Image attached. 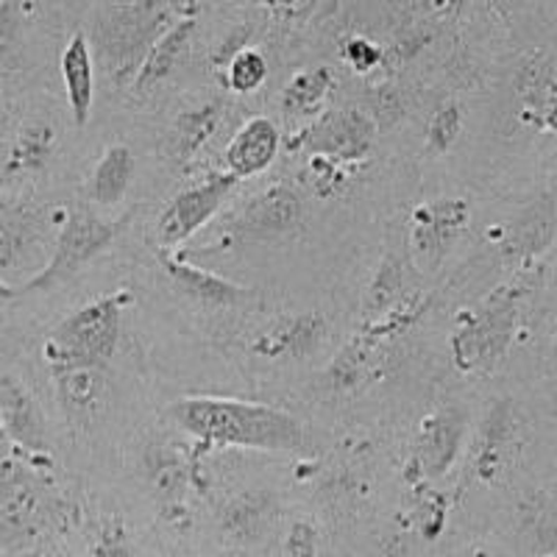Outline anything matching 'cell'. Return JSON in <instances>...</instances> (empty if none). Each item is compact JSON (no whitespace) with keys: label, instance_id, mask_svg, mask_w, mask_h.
I'll return each instance as SVG.
<instances>
[{"label":"cell","instance_id":"6da1fadb","mask_svg":"<svg viewBox=\"0 0 557 557\" xmlns=\"http://www.w3.org/2000/svg\"><path fill=\"white\" fill-rule=\"evenodd\" d=\"M171 416L201 446H240L257 451H296L305 446V426L285 410L251 401L187 396L171 405Z\"/></svg>","mask_w":557,"mask_h":557},{"label":"cell","instance_id":"7a4b0ae2","mask_svg":"<svg viewBox=\"0 0 557 557\" xmlns=\"http://www.w3.org/2000/svg\"><path fill=\"white\" fill-rule=\"evenodd\" d=\"M198 0H114L98 23V48L109 76L117 84L134 82L139 64L171 20L196 17Z\"/></svg>","mask_w":557,"mask_h":557},{"label":"cell","instance_id":"3957f363","mask_svg":"<svg viewBox=\"0 0 557 557\" xmlns=\"http://www.w3.org/2000/svg\"><path fill=\"white\" fill-rule=\"evenodd\" d=\"M121 296H101L64 318L45 348L51 366L62 362H92L107 366L121 341Z\"/></svg>","mask_w":557,"mask_h":557},{"label":"cell","instance_id":"277c9868","mask_svg":"<svg viewBox=\"0 0 557 557\" xmlns=\"http://www.w3.org/2000/svg\"><path fill=\"white\" fill-rule=\"evenodd\" d=\"M516 293L496 290L462 318L451 337V357L460 371H485L507 351L516 330Z\"/></svg>","mask_w":557,"mask_h":557},{"label":"cell","instance_id":"5b68a950","mask_svg":"<svg viewBox=\"0 0 557 557\" xmlns=\"http://www.w3.org/2000/svg\"><path fill=\"white\" fill-rule=\"evenodd\" d=\"M123 223L101 221L96 212L76 207L64 221L62 232H59L57 248H53L51 262L45 265L42 273L32 278L26 290H51V287L62 285L70 276H76L78 268L87 265L92 257L103 251L109 243L117 237Z\"/></svg>","mask_w":557,"mask_h":557},{"label":"cell","instance_id":"8992f818","mask_svg":"<svg viewBox=\"0 0 557 557\" xmlns=\"http://www.w3.org/2000/svg\"><path fill=\"white\" fill-rule=\"evenodd\" d=\"M237 178L232 173H218L207 182L196 184L190 190L178 193L165 207L162 218L157 223V237L162 246H178V243L190 240L198 228L207 226L218 215V209L235 190Z\"/></svg>","mask_w":557,"mask_h":557},{"label":"cell","instance_id":"52a82bcc","mask_svg":"<svg viewBox=\"0 0 557 557\" xmlns=\"http://www.w3.org/2000/svg\"><path fill=\"white\" fill-rule=\"evenodd\" d=\"M471 209L462 198H441L416 209L410 248L424 268H437L455 248L462 228L469 226Z\"/></svg>","mask_w":557,"mask_h":557},{"label":"cell","instance_id":"ba28073f","mask_svg":"<svg viewBox=\"0 0 557 557\" xmlns=\"http://www.w3.org/2000/svg\"><path fill=\"white\" fill-rule=\"evenodd\" d=\"M376 123L362 109H337L312 126L310 148L332 162H357L374 148Z\"/></svg>","mask_w":557,"mask_h":557},{"label":"cell","instance_id":"9c48e42d","mask_svg":"<svg viewBox=\"0 0 557 557\" xmlns=\"http://www.w3.org/2000/svg\"><path fill=\"white\" fill-rule=\"evenodd\" d=\"M305 215V201L290 184H273L243 207L237 228L248 237H278L296 228Z\"/></svg>","mask_w":557,"mask_h":557},{"label":"cell","instance_id":"30bf717a","mask_svg":"<svg viewBox=\"0 0 557 557\" xmlns=\"http://www.w3.org/2000/svg\"><path fill=\"white\" fill-rule=\"evenodd\" d=\"M323 335H326V321L315 312H305V315H285L262 332L253 341V351L268 360H305L321 346Z\"/></svg>","mask_w":557,"mask_h":557},{"label":"cell","instance_id":"8fae6325","mask_svg":"<svg viewBox=\"0 0 557 557\" xmlns=\"http://www.w3.org/2000/svg\"><path fill=\"white\" fill-rule=\"evenodd\" d=\"M278 128L271 117H251L240 132L232 137L226 148V173L240 182V178H251V176H260L262 171L276 162V153H278Z\"/></svg>","mask_w":557,"mask_h":557},{"label":"cell","instance_id":"7c38bea8","mask_svg":"<svg viewBox=\"0 0 557 557\" xmlns=\"http://www.w3.org/2000/svg\"><path fill=\"white\" fill-rule=\"evenodd\" d=\"M62 82L73 121L76 126H87L92 114V98H96V67H92V45L87 34L76 32L64 45Z\"/></svg>","mask_w":557,"mask_h":557},{"label":"cell","instance_id":"4fadbf2b","mask_svg":"<svg viewBox=\"0 0 557 557\" xmlns=\"http://www.w3.org/2000/svg\"><path fill=\"white\" fill-rule=\"evenodd\" d=\"M0 412H3V421H7L9 435L17 441L20 446L37 451H48V435H45V421L39 407L34 405V399L28 396V391L20 385L12 376H3L0 380Z\"/></svg>","mask_w":557,"mask_h":557},{"label":"cell","instance_id":"5bb4252c","mask_svg":"<svg viewBox=\"0 0 557 557\" xmlns=\"http://www.w3.org/2000/svg\"><path fill=\"white\" fill-rule=\"evenodd\" d=\"M51 371L64 410L76 412V416H89V412L103 405V396H107V366L62 362V366H51Z\"/></svg>","mask_w":557,"mask_h":557},{"label":"cell","instance_id":"9a60e30c","mask_svg":"<svg viewBox=\"0 0 557 557\" xmlns=\"http://www.w3.org/2000/svg\"><path fill=\"white\" fill-rule=\"evenodd\" d=\"M196 26V17H182L151 45V51L146 53V59H143L137 76H134L132 82V87L137 89V92H146V89L157 87L159 82H165V78L171 76L173 70H176V64L184 59V53H187V48H190Z\"/></svg>","mask_w":557,"mask_h":557},{"label":"cell","instance_id":"2e32d148","mask_svg":"<svg viewBox=\"0 0 557 557\" xmlns=\"http://www.w3.org/2000/svg\"><path fill=\"white\" fill-rule=\"evenodd\" d=\"M276 519V499L268 491H248L223 510L221 530L232 544H257Z\"/></svg>","mask_w":557,"mask_h":557},{"label":"cell","instance_id":"e0dca14e","mask_svg":"<svg viewBox=\"0 0 557 557\" xmlns=\"http://www.w3.org/2000/svg\"><path fill=\"white\" fill-rule=\"evenodd\" d=\"M462 430H466V418L457 410L437 412L426 421L418 446V466L426 476H441L449 469L462 444Z\"/></svg>","mask_w":557,"mask_h":557},{"label":"cell","instance_id":"ac0fdd59","mask_svg":"<svg viewBox=\"0 0 557 557\" xmlns=\"http://www.w3.org/2000/svg\"><path fill=\"white\" fill-rule=\"evenodd\" d=\"M165 271L178 290L187 293L196 301H201V305L235 307L248 301V296H251V290H246V287L235 285L228 278L215 276V273L203 271V268H196L184 260H165Z\"/></svg>","mask_w":557,"mask_h":557},{"label":"cell","instance_id":"d6986e66","mask_svg":"<svg viewBox=\"0 0 557 557\" xmlns=\"http://www.w3.org/2000/svg\"><path fill=\"white\" fill-rule=\"evenodd\" d=\"M218 123H221V103L218 101H207L178 114L165 139L168 159L173 165L190 162L207 146V139L215 134Z\"/></svg>","mask_w":557,"mask_h":557},{"label":"cell","instance_id":"ffe728a7","mask_svg":"<svg viewBox=\"0 0 557 557\" xmlns=\"http://www.w3.org/2000/svg\"><path fill=\"white\" fill-rule=\"evenodd\" d=\"M134 178V153L123 143H114L98 159L96 173H92V201L98 207H114L121 203L128 193Z\"/></svg>","mask_w":557,"mask_h":557},{"label":"cell","instance_id":"44dd1931","mask_svg":"<svg viewBox=\"0 0 557 557\" xmlns=\"http://www.w3.org/2000/svg\"><path fill=\"white\" fill-rule=\"evenodd\" d=\"M335 89V73L330 67H312L298 73L290 84L282 92V112L287 117H312L318 114V109L323 107V101L330 98V92Z\"/></svg>","mask_w":557,"mask_h":557},{"label":"cell","instance_id":"7402d4cb","mask_svg":"<svg viewBox=\"0 0 557 557\" xmlns=\"http://www.w3.org/2000/svg\"><path fill=\"white\" fill-rule=\"evenodd\" d=\"M521 101L527 112L535 114V123L546 132L555 128V64L552 59L535 62L521 76Z\"/></svg>","mask_w":557,"mask_h":557},{"label":"cell","instance_id":"603a6c76","mask_svg":"<svg viewBox=\"0 0 557 557\" xmlns=\"http://www.w3.org/2000/svg\"><path fill=\"white\" fill-rule=\"evenodd\" d=\"M53 143H57V134H53L51 123H28L14 139L7 173H34L45 168L53 151Z\"/></svg>","mask_w":557,"mask_h":557},{"label":"cell","instance_id":"cb8c5ba5","mask_svg":"<svg viewBox=\"0 0 557 557\" xmlns=\"http://www.w3.org/2000/svg\"><path fill=\"white\" fill-rule=\"evenodd\" d=\"M268 78V59L257 48H243L226 64V84L232 92H257Z\"/></svg>","mask_w":557,"mask_h":557},{"label":"cell","instance_id":"d4e9b609","mask_svg":"<svg viewBox=\"0 0 557 557\" xmlns=\"http://www.w3.org/2000/svg\"><path fill=\"white\" fill-rule=\"evenodd\" d=\"M148 476H151L159 494H165L168 499H176V494L184 487L182 466L165 449H151V455H148Z\"/></svg>","mask_w":557,"mask_h":557},{"label":"cell","instance_id":"484cf974","mask_svg":"<svg viewBox=\"0 0 557 557\" xmlns=\"http://www.w3.org/2000/svg\"><path fill=\"white\" fill-rule=\"evenodd\" d=\"M462 132V112L457 103H444L432 114L430 121V148L432 151H449L455 146V139L460 137Z\"/></svg>","mask_w":557,"mask_h":557},{"label":"cell","instance_id":"4316f807","mask_svg":"<svg viewBox=\"0 0 557 557\" xmlns=\"http://www.w3.org/2000/svg\"><path fill=\"white\" fill-rule=\"evenodd\" d=\"M399 290H401V268L393 260H387L385 265L380 268V273H376L371 290H368V310L385 312L387 307L399 298Z\"/></svg>","mask_w":557,"mask_h":557},{"label":"cell","instance_id":"83f0119b","mask_svg":"<svg viewBox=\"0 0 557 557\" xmlns=\"http://www.w3.org/2000/svg\"><path fill=\"white\" fill-rule=\"evenodd\" d=\"M282 557H318V532L310 521H293L282 546Z\"/></svg>","mask_w":557,"mask_h":557},{"label":"cell","instance_id":"f1b7e54d","mask_svg":"<svg viewBox=\"0 0 557 557\" xmlns=\"http://www.w3.org/2000/svg\"><path fill=\"white\" fill-rule=\"evenodd\" d=\"M96 557H134L126 530L117 521H109L101 527L96 541Z\"/></svg>","mask_w":557,"mask_h":557},{"label":"cell","instance_id":"f546056e","mask_svg":"<svg viewBox=\"0 0 557 557\" xmlns=\"http://www.w3.org/2000/svg\"><path fill=\"white\" fill-rule=\"evenodd\" d=\"M343 53H346V62L351 64L357 73H371V70L382 62V51L376 48L374 42H371V39H366V37L348 39L346 48H343Z\"/></svg>","mask_w":557,"mask_h":557},{"label":"cell","instance_id":"4dcf8cb0","mask_svg":"<svg viewBox=\"0 0 557 557\" xmlns=\"http://www.w3.org/2000/svg\"><path fill=\"white\" fill-rule=\"evenodd\" d=\"M307 0H265V7H271L273 12H296V9L305 7Z\"/></svg>","mask_w":557,"mask_h":557},{"label":"cell","instance_id":"1f68e13d","mask_svg":"<svg viewBox=\"0 0 557 557\" xmlns=\"http://www.w3.org/2000/svg\"><path fill=\"white\" fill-rule=\"evenodd\" d=\"M12 298H14L12 287H9L7 282H0V312L7 310V305H9V301H12Z\"/></svg>","mask_w":557,"mask_h":557}]
</instances>
